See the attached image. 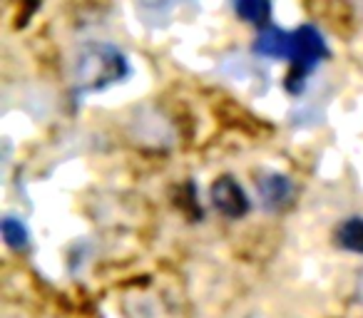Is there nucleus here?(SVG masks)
<instances>
[{"label": "nucleus", "instance_id": "obj_1", "mask_svg": "<svg viewBox=\"0 0 363 318\" xmlns=\"http://www.w3.org/2000/svg\"><path fill=\"white\" fill-rule=\"evenodd\" d=\"M127 57L107 42H87L72 60V82L80 92H100L127 77Z\"/></svg>", "mask_w": 363, "mask_h": 318}, {"label": "nucleus", "instance_id": "obj_2", "mask_svg": "<svg viewBox=\"0 0 363 318\" xmlns=\"http://www.w3.org/2000/svg\"><path fill=\"white\" fill-rule=\"evenodd\" d=\"M294 45H291V60L298 65V70H311L316 67L323 57L328 55L326 40L323 35L311 25H301L294 33Z\"/></svg>", "mask_w": 363, "mask_h": 318}, {"label": "nucleus", "instance_id": "obj_3", "mask_svg": "<svg viewBox=\"0 0 363 318\" xmlns=\"http://www.w3.org/2000/svg\"><path fill=\"white\" fill-rule=\"evenodd\" d=\"M212 204L219 214L229 219H239L249 212V199L242 184L232 177H222L212 184Z\"/></svg>", "mask_w": 363, "mask_h": 318}, {"label": "nucleus", "instance_id": "obj_4", "mask_svg": "<svg viewBox=\"0 0 363 318\" xmlns=\"http://www.w3.org/2000/svg\"><path fill=\"white\" fill-rule=\"evenodd\" d=\"M184 3H192V0H135L137 16L152 28H160L172 23L174 13L179 11Z\"/></svg>", "mask_w": 363, "mask_h": 318}, {"label": "nucleus", "instance_id": "obj_5", "mask_svg": "<svg viewBox=\"0 0 363 318\" xmlns=\"http://www.w3.org/2000/svg\"><path fill=\"white\" fill-rule=\"evenodd\" d=\"M294 38L279 28H267L257 40V52L264 57H291Z\"/></svg>", "mask_w": 363, "mask_h": 318}, {"label": "nucleus", "instance_id": "obj_6", "mask_svg": "<svg viewBox=\"0 0 363 318\" xmlns=\"http://www.w3.org/2000/svg\"><path fill=\"white\" fill-rule=\"evenodd\" d=\"M259 192H262L264 207L279 209L291 197V184H289V179L281 177V174H269V177H264L262 182H259Z\"/></svg>", "mask_w": 363, "mask_h": 318}, {"label": "nucleus", "instance_id": "obj_7", "mask_svg": "<svg viewBox=\"0 0 363 318\" xmlns=\"http://www.w3.org/2000/svg\"><path fill=\"white\" fill-rule=\"evenodd\" d=\"M336 239L348 251L363 254V217H348L346 222H341Z\"/></svg>", "mask_w": 363, "mask_h": 318}, {"label": "nucleus", "instance_id": "obj_8", "mask_svg": "<svg viewBox=\"0 0 363 318\" xmlns=\"http://www.w3.org/2000/svg\"><path fill=\"white\" fill-rule=\"evenodd\" d=\"M237 16L254 25H262L272 16V0H234Z\"/></svg>", "mask_w": 363, "mask_h": 318}, {"label": "nucleus", "instance_id": "obj_9", "mask_svg": "<svg viewBox=\"0 0 363 318\" xmlns=\"http://www.w3.org/2000/svg\"><path fill=\"white\" fill-rule=\"evenodd\" d=\"M0 229H3V239H6V244L11 249H16V251H23V249L28 246V242H30L28 227L21 222V219H16V217H6V219H3Z\"/></svg>", "mask_w": 363, "mask_h": 318}, {"label": "nucleus", "instance_id": "obj_10", "mask_svg": "<svg viewBox=\"0 0 363 318\" xmlns=\"http://www.w3.org/2000/svg\"><path fill=\"white\" fill-rule=\"evenodd\" d=\"M356 293H358V301L363 303V271L358 273V281H356Z\"/></svg>", "mask_w": 363, "mask_h": 318}]
</instances>
